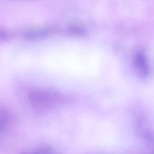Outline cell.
<instances>
[{
    "label": "cell",
    "instance_id": "cell-2",
    "mask_svg": "<svg viewBox=\"0 0 154 154\" xmlns=\"http://www.w3.org/2000/svg\"><path fill=\"white\" fill-rule=\"evenodd\" d=\"M52 32V28L49 27H38L29 28L23 31L21 34V36L25 40H35L46 38Z\"/></svg>",
    "mask_w": 154,
    "mask_h": 154
},
{
    "label": "cell",
    "instance_id": "cell-3",
    "mask_svg": "<svg viewBox=\"0 0 154 154\" xmlns=\"http://www.w3.org/2000/svg\"><path fill=\"white\" fill-rule=\"evenodd\" d=\"M30 99L32 103L35 105H47L54 102L57 97L52 93L37 90L31 93Z\"/></svg>",
    "mask_w": 154,
    "mask_h": 154
},
{
    "label": "cell",
    "instance_id": "cell-6",
    "mask_svg": "<svg viewBox=\"0 0 154 154\" xmlns=\"http://www.w3.org/2000/svg\"><path fill=\"white\" fill-rule=\"evenodd\" d=\"M9 35V34L8 32H7V31L6 29H3L2 28L1 29V31H0V38H1V40H6L7 38H8V37Z\"/></svg>",
    "mask_w": 154,
    "mask_h": 154
},
{
    "label": "cell",
    "instance_id": "cell-4",
    "mask_svg": "<svg viewBox=\"0 0 154 154\" xmlns=\"http://www.w3.org/2000/svg\"><path fill=\"white\" fill-rule=\"evenodd\" d=\"M65 33L71 36L81 37L86 34L85 29L79 26H70L65 29Z\"/></svg>",
    "mask_w": 154,
    "mask_h": 154
},
{
    "label": "cell",
    "instance_id": "cell-5",
    "mask_svg": "<svg viewBox=\"0 0 154 154\" xmlns=\"http://www.w3.org/2000/svg\"><path fill=\"white\" fill-rule=\"evenodd\" d=\"M146 141L148 149L147 154H154V136L151 134L146 135Z\"/></svg>",
    "mask_w": 154,
    "mask_h": 154
},
{
    "label": "cell",
    "instance_id": "cell-1",
    "mask_svg": "<svg viewBox=\"0 0 154 154\" xmlns=\"http://www.w3.org/2000/svg\"><path fill=\"white\" fill-rule=\"evenodd\" d=\"M133 64L137 74L142 77L146 78L149 74L150 67L147 57L145 52L142 50L137 51L133 58Z\"/></svg>",
    "mask_w": 154,
    "mask_h": 154
}]
</instances>
